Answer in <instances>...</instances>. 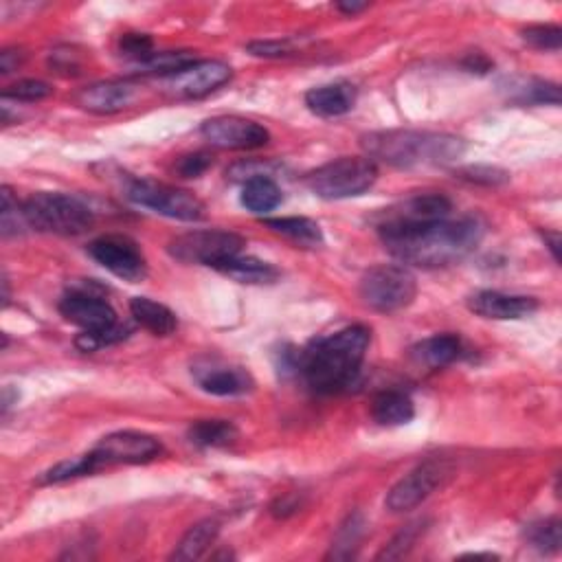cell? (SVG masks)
<instances>
[{
  "instance_id": "cell-11",
  "label": "cell",
  "mask_w": 562,
  "mask_h": 562,
  "mask_svg": "<svg viewBox=\"0 0 562 562\" xmlns=\"http://www.w3.org/2000/svg\"><path fill=\"white\" fill-rule=\"evenodd\" d=\"M448 475V466L440 459H429L420 466H415L409 475H404L396 486L387 494L385 505L389 512H409L418 508L431 494L442 486L444 477Z\"/></svg>"
},
{
  "instance_id": "cell-41",
  "label": "cell",
  "mask_w": 562,
  "mask_h": 562,
  "mask_svg": "<svg viewBox=\"0 0 562 562\" xmlns=\"http://www.w3.org/2000/svg\"><path fill=\"white\" fill-rule=\"evenodd\" d=\"M249 51L257 58H288L295 53L290 40H266V42H251Z\"/></svg>"
},
{
  "instance_id": "cell-24",
  "label": "cell",
  "mask_w": 562,
  "mask_h": 562,
  "mask_svg": "<svg viewBox=\"0 0 562 562\" xmlns=\"http://www.w3.org/2000/svg\"><path fill=\"white\" fill-rule=\"evenodd\" d=\"M284 196H281V187L273 181L271 176H255L244 181L240 202L246 211L255 213V216H266V213L275 211Z\"/></svg>"
},
{
  "instance_id": "cell-48",
  "label": "cell",
  "mask_w": 562,
  "mask_h": 562,
  "mask_svg": "<svg viewBox=\"0 0 562 562\" xmlns=\"http://www.w3.org/2000/svg\"><path fill=\"white\" fill-rule=\"evenodd\" d=\"M367 7H369L367 3H339V5H336V9H339L341 14H345V16L361 14V11H365Z\"/></svg>"
},
{
  "instance_id": "cell-49",
  "label": "cell",
  "mask_w": 562,
  "mask_h": 562,
  "mask_svg": "<svg viewBox=\"0 0 562 562\" xmlns=\"http://www.w3.org/2000/svg\"><path fill=\"white\" fill-rule=\"evenodd\" d=\"M464 558H497L494 554H468Z\"/></svg>"
},
{
  "instance_id": "cell-28",
  "label": "cell",
  "mask_w": 562,
  "mask_h": 562,
  "mask_svg": "<svg viewBox=\"0 0 562 562\" xmlns=\"http://www.w3.org/2000/svg\"><path fill=\"white\" fill-rule=\"evenodd\" d=\"M194 62H196V55L191 51H154L148 60H143L141 64L134 66V69L143 75L170 77Z\"/></svg>"
},
{
  "instance_id": "cell-36",
  "label": "cell",
  "mask_w": 562,
  "mask_h": 562,
  "mask_svg": "<svg viewBox=\"0 0 562 562\" xmlns=\"http://www.w3.org/2000/svg\"><path fill=\"white\" fill-rule=\"evenodd\" d=\"M523 40L538 51H560L562 29L556 25H534L523 31Z\"/></svg>"
},
{
  "instance_id": "cell-9",
  "label": "cell",
  "mask_w": 562,
  "mask_h": 562,
  "mask_svg": "<svg viewBox=\"0 0 562 562\" xmlns=\"http://www.w3.org/2000/svg\"><path fill=\"white\" fill-rule=\"evenodd\" d=\"M163 453L161 442L148 433L139 431H117L110 433L88 451V462L93 472L108 466H134L148 464Z\"/></svg>"
},
{
  "instance_id": "cell-44",
  "label": "cell",
  "mask_w": 562,
  "mask_h": 562,
  "mask_svg": "<svg viewBox=\"0 0 562 562\" xmlns=\"http://www.w3.org/2000/svg\"><path fill=\"white\" fill-rule=\"evenodd\" d=\"M22 60H25V53H22V51L5 49L3 53H0V71H3V75H9L11 71L18 69Z\"/></svg>"
},
{
  "instance_id": "cell-45",
  "label": "cell",
  "mask_w": 562,
  "mask_h": 562,
  "mask_svg": "<svg viewBox=\"0 0 562 562\" xmlns=\"http://www.w3.org/2000/svg\"><path fill=\"white\" fill-rule=\"evenodd\" d=\"M464 66L472 73H488L492 69V62L483 53H470Z\"/></svg>"
},
{
  "instance_id": "cell-6",
  "label": "cell",
  "mask_w": 562,
  "mask_h": 562,
  "mask_svg": "<svg viewBox=\"0 0 562 562\" xmlns=\"http://www.w3.org/2000/svg\"><path fill=\"white\" fill-rule=\"evenodd\" d=\"M358 292L365 306L389 314L411 306L418 295V281L407 266L380 264L363 275Z\"/></svg>"
},
{
  "instance_id": "cell-42",
  "label": "cell",
  "mask_w": 562,
  "mask_h": 562,
  "mask_svg": "<svg viewBox=\"0 0 562 562\" xmlns=\"http://www.w3.org/2000/svg\"><path fill=\"white\" fill-rule=\"evenodd\" d=\"M51 64H53L58 71H66V73H75L77 69H80V62H77V55H75L71 49L55 51V53H53V58H51Z\"/></svg>"
},
{
  "instance_id": "cell-47",
  "label": "cell",
  "mask_w": 562,
  "mask_h": 562,
  "mask_svg": "<svg viewBox=\"0 0 562 562\" xmlns=\"http://www.w3.org/2000/svg\"><path fill=\"white\" fill-rule=\"evenodd\" d=\"M18 402V391L11 387V385H7L5 389H3V415H7L9 413V409L14 407V404Z\"/></svg>"
},
{
  "instance_id": "cell-27",
  "label": "cell",
  "mask_w": 562,
  "mask_h": 562,
  "mask_svg": "<svg viewBox=\"0 0 562 562\" xmlns=\"http://www.w3.org/2000/svg\"><path fill=\"white\" fill-rule=\"evenodd\" d=\"M187 437L200 448H222L235 442L238 429L227 420H198L189 426Z\"/></svg>"
},
{
  "instance_id": "cell-39",
  "label": "cell",
  "mask_w": 562,
  "mask_h": 562,
  "mask_svg": "<svg viewBox=\"0 0 562 562\" xmlns=\"http://www.w3.org/2000/svg\"><path fill=\"white\" fill-rule=\"evenodd\" d=\"M211 163H213V156L209 152H191L176 161L174 170L181 178H198L209 170Z\"/></svg>"
},
{
  "instance_id": "cell-30",
  "label": "cell",
  "mask_w": 562,
  "mask_h": 562,
  "mask_svg": "<svg viewBox=\"0 0 562 562\" xmlns=\"http://www.w3.org/2000/svg\"><path fill=\"white\" fill-rule=\"evenodd\" d=\"M525 543L534 547L538 554H556L562 543V525L556 519L536 521L525 527Z\"/></svg>"
},
{
  "instance_id": "cell-22",
  "label": "cell",
  "mask_w": 562,
  "mask_h": 562,
  "mask_svg": "<svg viewBox=\"0 0 562 562\" xmlns=\"http://www.w3.org/2000/svg\"><path fill=\"white\" fill-rule=\"evenodd\" d=\"M372 418L387 429L404 426L415 418V404L404 391H380L372 402Z\"/></svg>"
},
{
  "instance_id": "cell-10",
  "label": "cell",
  "mask_w": 562,
  "mask_h": 562,
  "mask_svg": "<svg viewBox=\"0 0 562 562\" xmlns=\"http://www.w3.org/2000/svg\"><path fill=\"white\" fill-rule=\"evenodd\" d=\"M88 255L115 277L139 284L148 277V262L139 244L126 235H101L88 244Z\"/></svg>"
},
{
  "instance_id": "cell-19",
  "label": "cell",
  "mask_w": 562,
  "mask_h": 562,
  "mask_svg": "<svg viewBox=\"0 0 562 562\" xmlns=\"http://www.w3.org/2000/svg\"><path fill=\"white\" fill-rule=\"evenodd\" d=\"M356 86L350 82H336V84H325L317 86L306 93V106L310 112L317 117L334 119L343 117L350 112L356 104Z\"/></svg>"
},
{
  "instance_id": "cell-12",
  "label": "cell",
  "mask_w": 562,
  "mask_h": 562,
  "mask_svg": "<svg viewBox=\"0 0 562 562\" xmlns=\"http://www.w3.org/2000/svg\"><path fill=\"white\" fill-rule=\"evenodd\" d=\"M200 134L213 148L220 150H257L271 141V134L262 123L235 115L207 119L200 126Z\"/></svg>"
},
{
  "instance_id": "cell-3",
  "label": "cell",
  "mask_w": 562,
  "mask_h": 562,
  "mask_svg": "<svg viewBox=\"0 0 562 562\" xmlns=\"http://www.w3.org/2000/svg\"><path fill=\"white\" fill-rule=\"evenodd\" d=\"M361 145L367 152V159L398 167V170L448 165L462 159L466 152L464 139L455 137V134L429 130L372 132L365 134Z\"/></svg>"
},
{
  "instance_id": "cell-37",
  "label": "cell",
  "mask_w": 562,
  "mask_h": 562,
  "mask_svg": "<svg viewBox=\"0 0 562 562\" xmlns=\"http://www.w3.org/2000/svg\"><path fill=\"white\" fill-rule=\"evenodd\" d=\"M119 51L123 58L132 60L134 66H137L154 53V42L148 33H126L119 42Z\"/></svg>"
},
{
  "instance_id": "cell-7",
  "label": "cell",
  "mask_w": 562,
  "mask_h": 562,
  "mask_svg": "<svg viewBox=\"0 0 562 562\" xmlns=\"http://www.w3.org/2000/svg\"><path fill=\"white\" fill-rule=\"evenodd\" d=\"M246 246L242 235L222 229H207V231H189L167 244V253L174 260L183 264H200L216 268L231 257L240 255Z\"/></svg>"
},
{
  "instance_id": "cell-8",
  "label": "cell",
  "mask_w": 562,
  "mask_h": 562,
  "mask_svg": "<svg viewBox=\"0 0 562 562\" xmlns=\"http://www.w3.org/2000/svg\"><path fill=\"white\" fill-rule=\"evenodd\" d=\"M126 196L134 205L145 207L172 220L198 222L205 218V205H202L200 198H196L191 191L148 181V178L132 181L126 189Z\"/></svg>"
},
{
  "instance_id": "cell-40",
  "label": "cell",
  "mask_w": 562,
  "mask_h": 562,
  "mask_svg": "<svg viewBox=\"0 0 562 562\" xmlns=\"http://www.w3.org/2000/svg\"><path fill=\"white\" fill-rule=\"evenodd\" d=\"M462 178L470 183H479V185H503L510 181L508 172L497 170V167H488V165H477V167H466V170L459 172Z\"/></svg>"
},
{
  "instance_id": "cell-46",
  "label": "cell",
  "mask_w": 562,
  "mask_h": 562,
  "mask_svg": "<svg viewBox=\"0 0 562 562\" xmlns=\"http://www.w3.org/2000/svg\"><path fill=\"white\" fill-rule=\"evenodd\" d=\"M543 240H545V244H547V249L552 251L554 260L560 262V233H558V231H545V233H543Z\"/></svg>"
},
{
  "instance_id": "cell-14",
  "label": "cell",
  "mask_w": 562,
  "mask_h": 562,
  "mask_svg": "<svg viewBox=\"0 0 562 562\" xmlns=\"http://www.w3.org/2000/svg\"><path fill=\"white\" fill-rule=\"evenodd\" d=\"M231 80V66L220 60H196L170 77H165V91L181 99H198L218 91Z\"/></svg>"
},
{
  "instance_id": "cell-1",
  "label": "cell",
  "mask_w": 562,
  "mask_h": 562,
  "mask_svg": "<svg viewBox=\"0 0 562 562\" xmlns=\"http://www.w3.org/2000/svg\"><path fill=\"white\" fill-rule=\"evenodd\" d=\"M378 235L398 262L442 268L466 260L477 249L483 240V224L477 218H444L409 227H380Z\"/></svg>"
},
{
  "instance_id": "cell-17",
  "label": "cell",
  "mask_w": 562,
  "mask_h": 562,
  "mask_svg": "<svg viewBox=\"0 0 562 562\" xmlns=\"http://www.w3.org/2000/svg\"><path fill=\"white\" fill-rule=\"evenodd\" d=\"M470 312L479 314L483 319L494 321H519L532 317L538 310V301L525 295H505L497 290H479L468 297Z\"/></svg>"
},
{
  "instance_id": "cell-2",
  "label": "cell",
  "mask_w": 562,
  "mask_h": 562,
  "mask_svg": "<svg viewBox=\"0 0 562 562\" xmlns=\"http://www.w3.org/2000/svg\"><path fill=\"white\" fill-rule=\"evenodd\" d=\"M369 339L372 334L365 325H352L314 339L297 361L308 387L325 396L350 389L361 376Z\"/></svg>"
},
{
  "instance_id": "cell-18",
  "label": "cell",
  "mask_w": 562,
  "mask_h": 562,
  "mask_svg": "<svg viewBox=\"0 0 562 562\" xmlns=\"http://www.w3.org/2000/svg\"><path fill=\"white\" fill-rule=\"evenodd\" d=\"M134 99V86L123 80H108L86 86L84 91L77 95V104L84 110L95 112V115H112L128 108Z\"/></svg>"
},
{
  "instance_id": "cell-13",
  "label": "cell",
  "mask_w": 562,
  "mask_h": 562,
  "mask_svg": "<svg viewBox=\"0 0 562 562\" xmlns=\"http://www.w3.org/2000/svg\"><path fill=\"white\" fill-rule=\"evenodd\" d=\"M191 376L202 391L220 398L246 396L255 387L253 376L244 367L224 363L220 358H198L191 365Z\"/></svg>"
},
{
  "instance_id": "cell-20",
  "label": "cell",
  "mask_w": 562,
  "mask_h": 562,
  "mask_svg": "<svg viewBox=\"0 0 562 562\" xmlns=\"http://www.w3.org/2000/svg\"><path fill=\"white\" fill-rule=\"evenodd\" d=\"M464 354V343L457 334H435L431 339H424L411 350V356L420 365L431 369H442L459 361Z\"/></svg>"
},
{
  "instance_id": "cell-21",
  "label": "cell",
  "mask_w": 562,
  "mask_h": 562,
  "mask_svg": "<svg viewBox=\"0 0 562 562\" xmlns=\"http://www.w3.org/2000/svg\"><path fill=\"white\" fill-rule=\"evenodd\" d=\"M216 271L246 286H266V284H275L279 279V271L273 264L257 260V257H242V255H235L231 260L222 262L220 266H216Z\"/></svg>"
},
{
  "instance_id": "cell-35",
  "label": "cell",
  "mask_w": 562,
  "mask_h": 562,
  "mask_svg": "<svg viewBox=\"0 0 562 562\" xmlns=\"http://www.w3.org/2000/svg\"><path fill=\"white\" fill-rule=\"evenodd\" d=\"M53 88L47 82L40 80H20L11 84L3 91V99H14V101H25V104H33V101H42L51 97Z\"/></svg>"
},
{
  "instance_id": "cell-43",
  "label": "cell",
  "mask_w": 562,
  "mask_h": 562,
  "mask_svg": "<svg viewBox=\"0 0 562 562\" xmlns=\"http://www.w3.org/2000/svg\"><path fill=\"white\" fill-rule=\"evenodd\" d=\"M299 508H301V503H299V499H297V494H288V497H281V499H277V501L273 503L271 512H273L275 516H281V519H284V516L295 514Z\"/></svg>"
},
{
  "instance_id": "cell-38",
  "label": "cell",
  "mask_w": 562,
  "mask_h": 562,
  "mask_svg": "<svg viewBox=\"0 0 562 562\" xmlns=\"http://www.w3.org/2000/svg\"><path fill=\"white\" fill-rule=\"evenodd\" d=\"M126 336H128V330L123 328V325H115V328H110L106 332H82L75 339V345L80 347L82 352H95V350H99V347L115 345V343L123 341Z\"/></svg>"
},
{
  "instance_id": "cell-23",
  "label": "cell",
  "mask_w": 562,
  "mask_h": 562,
  "mask_svg": "<svg viewBox=\"0 0 562 562\" xmlns=\"http://www.w3.org/2000/svg\"><path fill=\"white\" fill-rule=\"evenodd\" d=\"M130 312L134 321H137L141 328L152 332L154 336H170L178 328L176 314L154 299L134 297L130 301Z\"/></svg>"
},
{
  "instance_id": "cell-4",
  "label": "cell",
  "mask_w": 562,
  "mask_h": 562,
  "mask_svg": "<svg viewBox=\"0 0 562 562\" xmlns=\"http://www.w3.org/2000/svg\"><path fill=\"white\" fill-rule=\"evenodd\" d=\"M378 181V165L367 156H341L306 176V185L323 200L363 196Z\"/></svg>"
},
{
  "instance_id": "cell-25",
  "label": "cell",
  "mask_w": 562,
  "mask_h": 562,
  "mask_svg": "<svg viewBox=\"0 0 562 562\" xmlns=\"http://www.w3.org/2000/svg\"><path fill=\"white\" fill-rule=\"evenodd\" d=\"M264 224L273 233L281 235V238L306 246V249H314V246L323 244V231L310 218H266Z\"/></svg>"
},
{
  "instance_id": "cell-33",
  "label": "cell",
  "mask_w": 562,
  "mask_h": 562,
  "mask_svg": "<svg viewBox=\"0 0 562 562\" xmlns=\"http://www.w3.org/2000/svg\"><path fill=\"white\" fill-rule=\"evenodd\" d=\"M86 475H93V468H91V462H88V455H82V457L66 459V462L53 466L40 477V483H64V481L80 479Z\"/></svg>"
},
{
  "instance_id": "cell-5",
  "label": "cell",
  "mask_w": 562,
  "mask_h": 562,
  "mask_svg": "<svg viewBox=\"0 0 562 562\" xmlns=\"http://www.w3.org/2000/svg\"><path fill=\"white\" fill-rule=\"evenodd\" d=\"M29 229L55 235H80L93 224V211L82 200L55 191H40L22 202Z\"/></svg>"
},
{
  "instance_id": "cell-29",
  "label": "cell",
  "mask_w": 562,
  "mask_h": 562,
  "mask_svg": "<svg viewBox=\"0 0 562 562\" xmlns=\"http://www.w3.org/2000/svg\"><path fill=\"white\" fill-rule=\"evenodd\" d=\"M365 534V519L361 512H354L345 519V523L339 527V532L334 536V543L328 558H336V560H347L356 554L358 543Z\"/></svg>"
},
{
  "instance_id": "cell-34",
  "label": "cell",
  "mask_w": 562,
  "mask_h": 562,
  "mask_svg": "<svg viewBox=\"0 0 562 562\" xmlns=\"http://www.w3.org/2000/svg\"><path fill=\"white\" fill-rule=\"evenodd\" d=\"M25 227L29 229L22 207H18V202L14 200V196H11V189L3 187V209H0V229H3V238L18 235Z\"/></svg>"
},
{
  "instance_id": "cell-16",
  "label": "cell",
  "mask_w": 562,
  "mask_h": 562,
  "mask_svg": "<svg viewBox=\"0 0 562 562\" xmlns=\"http://www.w3.org/2000/svg\"><path fill=\"white\" fill-rule=\"evenodd\" d=\"M62 317L82 328L84 332H106L115 328L117 312L106 299H101L88 290H71L60 299Z\"/></svg>"
},
{
  "instance_id": "cell-32",
  "label": "cell",
  "mask_w": 562,
  "mask_h": 562,
  "mask_svg": "<svg viewBox=\"0 0 562 562\" xmlns=\"http://www.w3.org/2000/svg\"><path fill=\"white\" fill-rule=\"evenodd\" d=\"M422 532H424L422 521H415V523H409L407 527H402V530L387 543V547L378 554V560H398L402 556H407L409 549L422 536Z\"/></svg>"
},
{
  "instance_id": "cell-26",
  "label": "cell",
  "mask_w": 562,
  "mask_h": 562,
  "mask_svg": "<svg viewBox=\"0 0 562 562\" xmlns=\"http://www.w3.org/2000/svg\"><path fill=\"white\" fill-rule=\"evenodd\" d=\"M218 532H220V525L218 521H200L196 523L191 530L181 538V543L176 545L174 549V554H172V560H178V562H189V560H198L205 556L207 549L216 543V538H218Z\"/></svg>"
},
{
  "instance_id": "cell-15",
  "label": "cell",
  "mask_w": 562,
  "mask_h": 562,
  "mask_svg": "<svg viewBox=\"0 0 562 562\" xmlns=\"http://www.w3.org/2000/svg\"><path fill=\"white\" fill-rule=\"evenodd\" d=\"M453 202L444 194H420L398 202L389 209L378 211L374 218L376 229L380 227H409V224H424L451 218Z\"/></svg>"
},
{
  "instance_id": "cell-31",
  "label": "cell",
  "mask_w": 562,
  "mask_h": 562,
  "mask_svg": "<svg viewBox=\"0 0 562 562\" xmlns=\"http://www.w3.org/2000/svg\"><path fill=\"white\" fill-rule=\"evenodd\" d=\"M512 99L521 104H560V88L552 82L543 80H521L510 84Z\"/></svg>"
}]
</instances>
